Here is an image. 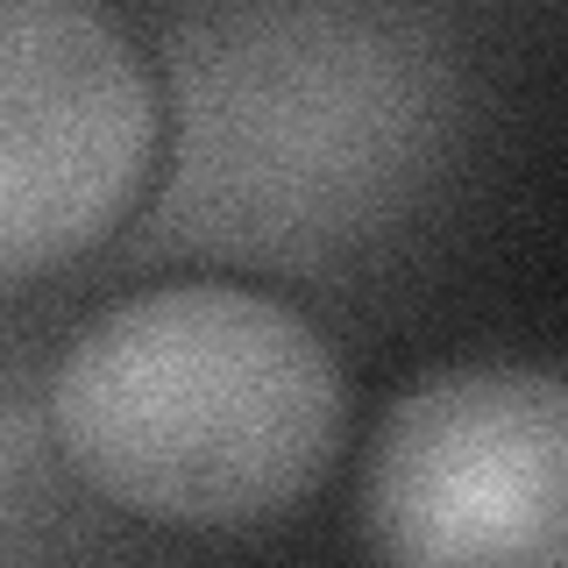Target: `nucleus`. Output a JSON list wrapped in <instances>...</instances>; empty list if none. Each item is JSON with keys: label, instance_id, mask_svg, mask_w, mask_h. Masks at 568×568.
Instances as JSON below:
<instances>
[{"label": "nucleus", "instance_id": "7ed1b4c3", "mask_svg": "<svg viewBox=\"0 0 568 568\" xmlns=\"http://www.w3.org/2000/svg\"><path fill=\"white\" fill-rule=\"evenodd\" d=\"M156 156V85L100 0H0V284L85 256Z\"/></svg>", "mask_w": 568, "mask_h": 568}, {"label": "nucleus", "instance_id": "f257e3e1", "mask_svg": "<svg viewBox=\"0 0 568 568\" xmlns=\"http://www.w3.org/2000/svg\"><path fill=\"white\" fill-rule=\"evenodd\" d=\"M58 448L156 526H271L342 455L348 384L313 320L242 284H164L93 313L50 377Z\"/></svg>", "mask_w": 568, "mask_h": 568}, {"label": "nucleus", "instance_id": "f03ea898", "mask_svg": "<svg viewBox=\"0 0 568 568\" xmlns=\"http://www.w3.org/2000/svg\"><path fill=\"white\" fill-rule=\"evenodd\" d=\"M384 561H568V377L469 363L390 398L363 462Z\"/></svg>", "mask_w": 568, "mask_h": 568}]
</instances>
